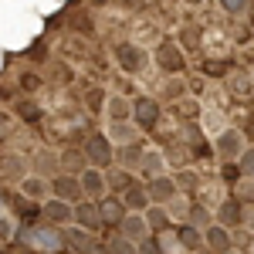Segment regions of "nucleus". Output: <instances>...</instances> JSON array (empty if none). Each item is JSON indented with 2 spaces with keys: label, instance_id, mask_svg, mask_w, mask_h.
<instances>
[{
  "label": "nucleus",
  "instance_id": "obj_1",
  "mask_svg": "<svg viewBox=\"0 0 254 254\" xmlns=\"http://www.w3.org/2000/svg\"><path fill=\"white\" fill-rule=\"evenodd\" d=\"M20 241H24V248H31V251H41V254H58L64 248V234L55 231V227H24L20 231Z\"/></svg>",
  "mask_w": 254,
  "mask_h": 254
},
{
  "label": "nucleus",
  "instance_id": "obj_2",
  "mask_svg": "<svg viewBox=\"0 0 254 254\" xmlns=\"http://www.w3.org/2000/svg\"><path fill=\"white\" fill-rule=\"evenodd\" d=\"M98 217H102V224H109V227H122V220H126V203H122V200H112V196H109V200H102V203H98Z\"/></svg>",
  "mask_w": 254,
  "mask_h": 254
},
{
  "label": "nucleus",
  "instance_id": "obj_3",
  "mask_svg": "<svg viewBox=\"0 0 254 254\" xmlns=\"http://www.w3.org/2000/svg\"><path fill=\"white\" fill-rule=\"evenodd\" d=\"M85 153L92 156L95 166H105V163L112 159V146H109V139H105V136H92V139H88V146H85Z\"/></svg>",
  "mask_w": 254,
  "mask_h": 254
},
{
  "label": "nucleus",
  "instance_id": "obj_4",
  "mask_svg": "<svg viewBox=\"0 0 254 254\" xmlns=\"http://www.w3.org/2000/svg\"><path fill=\"white\" fill-rule=\"evenodd\" d=\"M122 231H126L122 237H129L132 244H142L146 234H149V224H146L142 217H126V220H122Z\"/></svg>",
  "mask_w": 254,
  "mask_h": 254
},
{
  "label": "nucleus",
  "instance_id": "obj_5",
  "mask_svg": "<svg viewBox=\"0 0 254 254\" xmlns=\"http://www.w3.org/2000/svg\"><path fill=\"white\" fill-rule=\"evenodd\" d=\"M132 112H136V122L142 126V129H153V122H156V116H159L156 102H149V98H139Z\"/></svg>",
  "mask_w": 254,
  "mask_h": 254
},
{
  "label": "nucleus",
  "instance_id": "obj_6",
  "mask_svg": "<svg viewBox=\"0 0 254 254\" xmlns=\"http://www.w3.org/2000/svg\"><path fill=\"white\" fill-rule=\"evenodd\" d=\"M44 217H48L51 224H68V220H75V210H71L64 200H51V203L44 207Z\"/></svg>",
  "mask_w": 254,
  "mask_h": 254
},
{
  "label": "nucleus",
  "instance_id": "obj_7",
  "mask_svg": "<svg viewBox=\"0 0 254 254\" xmlns=\"http://www.w3.org/2000/svg\"><path fill=\"white\" fill-rule=\"evenodd\" d=\"M75 220H78L81 227H88V231L102 227V217H98V207H95V203H78V207H75Z\"/></svg>",
  "mask_w": 254,
  "mask_h": 254
},
{
  "label": "nucleus",
  "instance_id": "obj_8",
  "mask_svg": "<svg viewBox=\"0 0 254 254\" xmlns=\"http://www.w3.org/2000/svg\"><path fill=\"white\" fill-rule=\"evenodd\" d=\"M55 193H58L61 200H75V196L81 193V183L71 180V176H58V180H55Z\"/></svg>",
  "mask_w": 254,
  "mask_h": 254
},
{
  "label": "nucleus",
  "instance_id": "obj_9",
  "mask_svg": "<svg viewBox=\"0 0 254 254\" xmlns=\"http://www.w3.org/2000/svg\"><path fill=\"white\" fill-rule=\"evenodd\" d=\"M126 207H132V210H146V207H149V190H142V187H129V190H126Z\"/></svg>",
  "mask_w": 254,
  "mask_h": 254
},
{
  "label": "nucleus",
  "instance_id": "obj_10",
  "mask_svg": "<svg viewBox=\"0 0 254 254\" xmlns=\"http://www.w3.org/2000/svg\"><path fill=\"white\" fill-rule=\"evenodd\" d=\"M102 187H105V180H102V173H98V170H85V173H81V190H85V193H102Z\"/></svg>",
  "mask_w": 254,
  "mask_h": 254
},
{
  "label": "nucleus",
  "instance_id": "obj_11",
  "mask_svg": "<svg viewBox=\"0 0 254 254\" xmlns=\"http://www.w3.org/2000/svg\"><path fill=\"white\" fill-rule=\"evenodd\" d=\"M207 244L220 254L231 251V241H227V231H224V227H210V231H207Z\"/></svg>",
  "mask_w": 254,
  "mask_h": 254
},
{
  "label": "nucleus",
  "instance_id": "obj_12",
  "mask_svg": "<svg viewBox=\"0 0 254 254\" xmlns=\"http://www.w3.org/2000/svg\"><path fill=\"white\" fill-rule=\"evenodd\" d=\"M170 196H173V183H170V180L159 176V180L149 183V200H170Z\"/></svg>",
  "mask_w": 254,
  "mask_h": 254
},
{
  "label": "nucleus",
  "instance_id": "obj_13",
  "mask_svg": "<svg viewBox=\"0 0 254 254\" xmlns=\"http://www.w3.org/2000/svg\"><path fill=\"white\" fill-rule=\"evenodd\" d=\"M105 251H109V254H136V244H132L129 237H112Z\"/></svg>",
  "mask_w": 254,
  "mask_h": 254
},
{
  "label": "nucleus",
  "instance_id": "obj_14",
  "mask_svg": "<svg viewBox=\"0 0 254 254\" xmlns=\"http://www.w3.org/2000/svg\"><path fill=\"white\" fill-rule=\"evenodd\" d=\"M180 244L183 248H196L200 244V234H196L193 227H180Z\"/></svg>",
  "mask_w": 254,
  "mask_h": 254
},
{
  "label": "nucleus",
  "instance_id": "obj_15",
  "mask_svg": "<svg viewBox=\"0 0 254 254\" xmlns=\"http://www.w3.org/2000/svg\"><path fill=\"white\" fill-rule=\"evenodd\" d=\"M220 220H224V224H237V220H241V214H237V203H234V200L220 207Z\"/></svg>",
  "mask_w": 254,
  "mask_h": 254
},
{
  "label": "nucleus",
  "instance_id": "obj_16",
  "mask_svg": "<svg viewBox=\"0 0 254 254\" xmlns=\"http://www.w3.org/2000/svg\"><path fill=\"white\" fill-rule=\"evenodd\" d=\"M220 149H224V153L231 156V153H234V149H237V132H227V136L220 139Z\"/></svg>",
  "mask_w": 254,
  "mask_h": 254
},
{
  "label": "nucleus",
  "instance_id": "obj_17",
  "mask_svg": "<svg viewBox=\"0 0 254 254\" xmlns=\"http://www.w3.org/2000/svg\"><path fill=\"white\" fill-rule=\"evenodd\" d=\"M112 187L116 190H129L132 183H129V173H112Z\"/></svg>",
  "mask_w": 254,
  "mask_h": 254
},
{
  "label": "nucleus",
  "instance_id": "obj_18",
  "mask_svg": "<svg viewBox=\"0 0 254 254\" xmlns=\"http://www.w3.org/2000/svg\"><path fill=\"white\" fill-rule=\"evenodd\" d=\"M149 227H156V231H163V227H166V217L153 210V214H149Z\"/></svg>",
  "mask_w": 254,
  "mask_h": 254
},
{
  "label": "nucleus",
  "instance_id": "obj_19",
  "mask_svg": "<svg viewBox=\"0 0 254 254\" xmlns=\"http://www.w3.org/2000/svg\"><path fill=\"white\" fill-rule=\"evenodd\" d=\"M24 193H34V196H38L41 193V180H27V183H24Z\"/></svg>",
  "mask_w": 254,
  "mask_h": 254
},
{
  "label": "nucleus",
  "instance_id": "obj_20",
  "mask_svg": "<svg viewBox=\"0 0 254 254\" xmlns=\"http://www.w3.org/2000/svg\"><path fill=\"white\" fill-rule=\"evenodd\" d=\"M220 3H224L227 10H244V3H248V0H220Z\"/></svg>",
  "mask_w": 254,
  "mask_h": 254
},
{
  "label": "nucleus",
  "instance_id": "obj_21",
  "mask_svg": "<svg viewBox=\"0 0 254 254\" xmlns=\"http://www.w3.org/2000/svg\"><path fill=\"white\" fill-rule=\"evenodd\" d=\"M241 170L244 173H254V153H248V159H241Z\"/></svg>",
  "mask_w": 254,
  "mask_h": 254
},
{
  "label": "nucleus",
  "instance_id": "obj_22",
  "mask_svg": "<svg viewBox=\"0 0 254 254\" xmlns=\"http://www.w3.org/2000/svg\"><path fill=\"white\" fill-rule=\"evenodd\" d=\"M81 254H109V251H105L102 244H95V241H92V244H88V248H85V251H81Z\"/></svg>",
  "mask_w": 254,
  "mask_h": 254
},
{
  "label": "nucleus",
  "instance_id": "obj_23",
  "mask_svg": "<svg viewBox=\"0 0 254 254\" xmlns=\"http://www.w3.org/2000/svg\"><path fill=\"white\" fill-rule=\"evenodd\" d=\"M10 234V224H7V220H0V237H7Z\"/></svg>",
  "mask_w": 254,
  "mask_h": 254
},
{
  "label": "nucleus",
  "instance_id": "obj_24",
  "mask_svg": "<svg viewBox=\"0 0 254 254\" xmlns=\"http://www.w3.org/2000/svg\"><path fill=\"white\" fill-rule=\"evenodd\" d=\"M3 196H7V193H3V190H0V200H3Z\"/></svg>",
  "mask_w": 254,
  "mask_h": 254
}]
</instances>
